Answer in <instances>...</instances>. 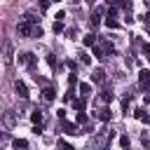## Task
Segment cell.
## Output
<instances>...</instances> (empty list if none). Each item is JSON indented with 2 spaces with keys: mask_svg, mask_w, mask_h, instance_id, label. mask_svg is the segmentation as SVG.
I'll list each match as a JSON object with an SVG mask.
<instances>
[{
  "mask_svg": "<svg viewBox=\"0 0 150 150\" xmlns=\"http://www.w3.org/2000/svg\"><path fill=\"white\" fill-rule=\"evenodd\" d=\"M52 28H54V33H63V30H66L63 21H54V26H52Z\"/></svg>",
  "mask_w": 150,
  "mask_h": 150,
  "instance_id": "obj_22",
  "label": "cell"
},
{
  "mask_svg": "<svg viewBox=\"0 0 150 150\" xmlns=\"http://www.w3.org/2000/svg\"><path fill=\"white\" fill-rule=\"evenodd\" d=\"M91 49H94V52H91V54H94V56H96V59H105V49H103V45H94V47H91Z\"/></svg>",
  "mask_w": 150,
  "mask_h": 150,
  "instance_id": "obj_14",
  "label": "cell"
},
{
  "mask_svg": "<svg viewBox=\"0 0 150 150\" xmlns=\"http://www.w3.org/2000/svg\"><path fill=\"white\" fill-rule=\"evenodd\" d=\"M30 38H42V28L40 26H33V35Z\"/></svg>",
  "mask_w": 150,
  "mask_h": 150,
  "instance_id": "obj_25",
  "label": "cell"
},
{
  "mask_svg": "<svg viewBox=\"0 0 150 150\" xmlns=\"http://www.w3.org/2000/svg\"><path fill=\"white\" fill-rule=\"evenodd\" d=\"M80 94H82L84 98H89V96H91V84H87V82H82V84H80Z\"/></svg>",
  "mask_w": 150,
  "mask_h": 150,
  "instance_id": "obj_16",
  "label": "cell"
},
{
  "mask_svg": "<svg viewBox=\"0 0 150 150\" xmlns=\"http://www.w3.org/2000/svg\"><path fill=\"white\" fill-rule=\"evenodd\" d=\"M96 40H98V38H96L94 33H87V35L82 38V42H84V47H94V45H96Z\"/></svg>",
  "mask_w": 150,
  "mask_h": 150,
  "instance_id": "obj_13",
  "label": "cell"
},
{
  "mask_svg": "<svg viewBox=\"0 0 150 150\" xmlns=\"http://www.w3.org/2000/svg\"><path fill=\"white\" fill-rule=\"evenodd\" d=\"M80 61H82V63H89V61H91V56H89V54H84V52H82V54H80Z\"/></svg>",
  "mask_w": 150,
  "mask_h": 150,
  "instance_id": "obj_29",
  "label": "cell"
},
{
  "mask_svg": "<svg viewBox=\"0 0 150 150\" xmlns=\"http://www.w3.org/2000/svg\"><path fill=\"white\" fill-rule=\"evenodd\" d=\"M56 115H59V120H66V110H63V108H59V110H56Z\"/></svg>",
  "mask_w": 150,
  "mask_h": 150,
  "instance_id": "obj_31",
  "label": "cell"
},
{
  "mask_svg": "<svg viewBox=\"0 0 150 150\" xmlns=\"http://www.w3.org/2000/svg\"><path fill=\"white\" fill-rule=\"evenodd\" d=\"M2 117H5V122H7V124H9V127H14V124H16V122H19V120H16V115H14V112H5V115H2Z\"/></svg>",
  "mask_w": 150,
  "mask_h": 150,
  "instance_id": "obj_18",
  "label": "cell"
},
{
  "mask_svg": "<svg viewBox=\"0 0 150 150\" xmlns=\"http://www.w3.org/2000/svg\"><path fill=\"white\" fill-rule=\"evenodd\" d=\"M54 2H61V0H54Z\"/></svg>",
  "mask_w": 150,
  "mask_h": 150,
  "instance_id": "obj_37",
  "label": "cell"
},
{
  "mask_svg": "<svg viewBox=\"0 0 150 150\" xmlns=\"http://www.w3.org/2000/svg\"><path fill=\"white\" fill-rule=\"evenodd\" d=\"M98 120H101V122H108V120H110V110H108V108H101V110H98Z\"/></svg>",
  "mask_w": 150,
  "mask_h": 150,
  "instance_id": "obj_19",
  "label": "cell"
},
{
  "mask_svg": "<svg viewBox=\"0 0 150 150\" xmlns=\"http://www.w3.org/2000/svg\"><path fill=\"white\" fill-rule=\"evenodd\" d=\"M75 33H77L75 28H68V30H66V35H68V38H75Z\"/></svg>",
  "mask_w": 150,
  "mask_h": 150,
  "instance_id": "obj_33",
  "label": "cell"
},
{
  "mask_svg": "<svg viewBox=\"0 0 150 150\" xmlns=\"http://www.w3.org/2000/svg\"><path fill=\"white\" fill-rule=\"evenodd\" d=\"M120 145H122V150H129V138L122 136V138H120Z\"/></svg>",
  "mask_w": 150,
  "mask_h": 150,
  "instance_id": "obj_26",
  "label": "cell"
},
{
  "mask_svg": "<svg viewBox=\"0 0 150 150\" xmlns=\"http://www.w3.org/2000/svg\"><path fill=\"white\" fill-rule=\"evenodd\" d=\"M16 30H19L21 38H30V35H33V26H30L28 21H23V19H21V23L16 26Z\"/></svg>",
  "mask_w": 150,
  "mask_h": 150,
  "instance_id": "obj_5",
  "label": "cell"
},
{
  "mask_svg": "<svg viewBox=\"0 0 150 150\" xmlns=\"http://www.w3.org/2000/svg\"><path fill=\"white\" fill-rule=\"evenodd\" d=\"M14 89H16V94H19L21 98H28V87H26L21 80H16V82H14Z\"/></svg>",
  "mask_w": 150,
  "mask_h": 150,
  "instance_id": "obj_9",
  "label": "cell"
},
{
  "mask_svg": "<svg viewBox=\"0 0 150 150\" xmlns=\"http://www.w3.org/2000/svg\"><path fill=\"white\" fill-rule=\"evenodd\" d=\"M148 59H150V54H148Z\"/></svg>",
  "mask_w": 150,
  "mask_h": 150,
  "instance_id": "obj_38",
  "label": "cell"
},
{
  "mask_svg": "<svg viewBox=\"0 0 150 150\" xmlns=\"http://www.w3.org/2000/svg\"><path fill=\"white\" fill-rule=\"evenodd\" d=\"M91 82H94V84H103V82H105V73H103V68H96V70L91 73Z\"/></svg>",
  "mask_w": 150,
  "mask_h": 150,
  "instance_id": "obj_7",
  "label": "cell"
},
{
  "mask_svg": "<svg viewBox=\"0 0 150 150\" xmlns=\"http://www.w3.org/2000/svg\"><path fill=\"white\" fill-rule=\"evenodd\" d=\"M30 120H33L35 124H42V112H40V110H33V112H30Z\"/></svg>",
  "mask_w": 150,
  "mask_h": 150,
  "instance_id": "obj_20",
  "label": "cell"
},
{
  "mask_svg": "<svg viewBox=\"0 0 150 150\" xmlns=\"http://www.w3.org/2000/svg\"><path fill=\"white\" fill-rule=\"evenodd\" d=\"M103 12H105V9H103V7H96V9H94V12H91V16H89V23H91V26H94V28H96V26H98V23H101V14H103Z\"/></svg>",
  "mask_w": 150,
  "mask_h": 150,
  "instance_id": "obj_6",
  "label": "cell"
},
{
  "mask_svg": "<svg viewBox=\"0 0 150 150\" xmlns=\"http://www.w3.org/2000/svg\"><path fill=\"white\" fill-rule=\"evenodd\" d=\"M61 129H63L68 136H77V134H82V129H80L75 122H68V120H61Z\"/></svg>",
  "mask_w": 150,
  "mask_h": 150,
  "instance_id": "obj_3",
  "label": "cell"
},
{
  "mask_svg": "<svg viewBox=\"0 0 150 150\" xmlns=\"http://www.w3.org/2000/svg\"><path fill=\"white\" fill-rule=\"evenodd\" d=\"M42 98H45L47 103H52V101L56 98V91H54V87H49V84H45V89H42Z\"/></svg>",
  "mask_w": 150,
  "mask_h": 150,
  "instance_id": "obj_8",
  "label": "cell"
},
{
  "mask_svg": "<svg viewBox=\"0 0 150 150\" xmlns=\"http://www.w3.org/2000/svg\"><path fill=\"white\" fill-rule=\"evenodd\" d=\"M63 101H73V89H70L68 94H63Z\"/></svg>",
  "mask_w": 150,
  "mask_h": 150,
  "instance_id": "obj_34",
  "label": "cell"
},
{
  "mask_svg": "<svg viewBox=\"0 0 150 150\" xmlns=\"http://www.w3.org/2000/svg\"><path fill=\"white\" fill-rule=\"evenodd\" d=\"M77 122H80V124H84V131H89V129H91V124H89V117H87L84 112H77Z\"/></svg>",
  "mask_w": 150,
  "mask_h": 150,
  "instance_id": "obj_15",
  "label": "cell"
},
{
  "mask_svg": "<svg viewBox=\"0 0 150 150\" xmlns=\"http://www.w3.org/2000/svg\"><path fill=\"white\" fill-rule=\"evenodd\" d=\"M68 84H70V87H73V84H77V75H75V73H70V75H68Z\"/></svg>",
  "mask_w": 150,
  "mask_h": 150,
  "instance_id": "obj_28",
  "label": "cell"
},
{
  "mask_svg": "<svg viewBox=\"0 0 150 150\" xmlns=\"http://www.w3.org/2000/svg\"><path fill=\"white\" fill-rule=\"evenodd\" d=\"M16 59H19V63H21V66H26V68H33V66L38 63V56H35L33 52H21Z\"/></svg>",
  "mask_w": 150,
  "mask_h": 150,
  "instance_id": "obj_1",
  "label": "cell"
},
{
  "mask_svg": "<svg viewBox=\"0 0 150 150\" xmlns=\"http://www.w3.org/2000/svg\"><path fill=\"white\" fill-rule=\"evenodd\" d=\"M49 2H52V0H40V9H42V12L49 9Z\"/></svg>",
  "mask_w": 150,
  "mask_h": 150,
  "instance_id": "obj_30",
  "label": "cell"
},
{
  "mask_svg": "<svg viewBox=\"0 0 150 150\" xmlns=\"http://www.w3.org/2000/svg\"><path fill=\"white\" fill-rule=\"evenodd\" d=\"M87 2H91V5H94V0H87Z\"/></svg>",
  "mask_w": 150,
  "mask_h": 150,
  "instance_id": "obj_36",
  "label": "cell"
},
{
  "mask_svg": "<svg viewBox=\"0 0 150 150\" xmlns=\"http://www.w3.org/2000/svg\"><path fill=\"white\" fill-rule=\"evenodd\" d=\"M143 52H145V54H150V45H148V42H143Z\"/></svg>",
  "mask_w": 150,
  "mask_h": 150,
  "instance_id": "obj_35",
  "label": "cell"
},
{
  "mask_svg": "<svg viewBox=\"0 0 150 150\" xmlns=\"http://www.w3.org/2000/svg\"><path fill=\"white\" fill-rule=\"evenodd\" d=\"M23 21H28L30 26H38V16H35L33 12H26V14H23Z\"/></svg>",
  "mask_w": 150,
  "mask_h": 150,
  "instance_id": "obj_17",
  "label": "cell"
},
{
  "mask_svg": "<svg viewBox=\"0 0 150 150\" xmlns=\"http://www.w3.org/2000/svg\"><path fill=\"white\" fill-rule=\"evenodd\" d=\"M103 49H105V54H115V45L112 42H103Z\"/></svg>",
  "mask_w": 150,
  "mask_h": 150,
  "instance_id": "obj_24",
  "label": "cell"
},
{
  "mask_svg": "<svg viewBox=\"0 0 150 150\" xmlns=\"http://www.w3.org/2000/svg\"><path fill=\"white\" fill-rule=\"evenodd\" d=\"M134 117H136V120H141V122H150V115H148L143 108H136V110H134Z\"/></svg>",
  "mask_w": 150,
  "mask_h": 150,
  "instance_id": "obj_11",
  "label": "cell"
},
{
  "mask_svg": "<svg viewBox=\"0 0 150 150\" xmlns=\"http://www.w3.org/2000/svg\"><path fill=\"white\" fill-rule=\"evenodd\" d=\"M12 145H14V150H28V141L26 138H14Z\"/></svg>",
  "mask_w": 150,
  "mask_h": 150,
  "instance_id": "obj_12",
  "label": "cell"
},
{
  "mask_svg": "<svg viewBox=\"0 0 150 150\" xmlns=\"http://www.w3.org/2000/svg\"><path fill=\"white\" fill-rule=\"evenodd\" d=\"M105 26H108V28H120L117 9H115V7H112V9H108V14H105Z\"/></svg>",
  "mask_w": 150,
  "mask_h": 150,
  "instance_id": "obj_4",
  "label": "cell"
},
{
  "mask_svg": "<svg viewBox=\"0 0 150 150\" xmlns=\"http://www.w3.org/2000/svg\"><path fill=\"white\" fill-rule=\"evenodd\" d=\"M70 103H73V108H75L77 112H84V105H87V98H84V96H82V98H73Z\"/></svg>",
  "mask_w": 150,
  "mask_h": 150,
  "instance_id": "obj_10",
  "label": "cell"
},
{
  "mask_svg": "<svg viewBox=\"0 0 150 150\" xmlns=\"http://www.w3.org/2000/svg\"><path fill=\"white\" fill-rule=\"evenodd\" d=\"M5 61H12V42H5Z\"/></svg>",
  "mask_w": 150,
  "mask_h": 150,
  "instance_id": "obj_21",
  "label": "cell"
},
{
  "mask_svg": "<svg viewBox=\"0 0 150 150\" xmlns=\"http://www.w3.org/2000/svg\"><path fill=\"white\" fill-rule=\"evenodd\" d=\"M47 63H49L52 68H56V56H54V54H49V56H47Z\"/></svg>",
  "mask_w": 150,
  "mask_h": 150,
  "instance_id": "obj_27",
  "label": "cell"
},
{
  "mask_svg": "<svg viewBox=\"0 0 150 150\" xmlns=\"http://www.w3.org/2000/svg\"><path fill=\"white\" fill-rule=\"evenodd\" d=\"M143 21H145V26L150 28V12H145V14H143Z\"/></svg>",
  "mask_w": 150,
  "mask_h": 150,
  "instance_id": "obj_32",
  "label": "cell"
},
{
  "mask_svg": "<svg viewBox=\"0 0 150 150\" xmlns=\"http://www.w3.org/2000/svg\"><path fill=\"white\" fill-rule=\"evenodd\" d=\"M138 89L145 91V94H150V70L148 68L138 73Z\"/></svg>",
  "mask_w": 150,
  "mask_h": 150,
  "instance_id": "obj_2",
  "label": "cell"
},
{
  "mask_svg": "<svg viewBox=\"0 0 150 150\" xmlns=\"http://www.w3.org/2000/svg\"><path fill=\"white\" fill-rule=\"evenodd\" d=\"M56 145H59V150H75L70 143H66V141H56Z\"/></svg>",
  "mask_w": 150,
  "mask_h": 150,
  "instance_id": "obj_23",
  "label": "cell"
}]
</instances>
